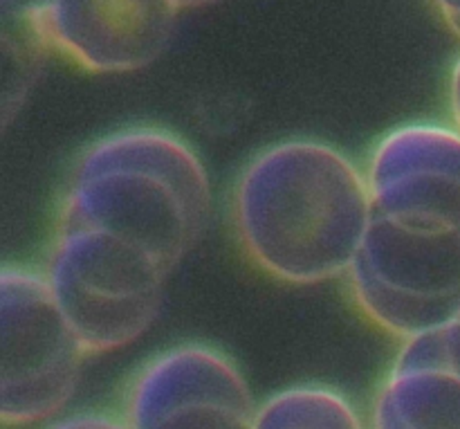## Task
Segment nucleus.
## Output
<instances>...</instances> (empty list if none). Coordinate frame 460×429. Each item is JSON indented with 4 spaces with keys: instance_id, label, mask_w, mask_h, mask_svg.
<instances>
[{
    "instance_id": "1",
    "label": "nucleus",
    "mask_w": 460,
    "mask_h": 429,
    "mask_svg": "<svg viewBox=\"0 0 460 429\" xmlns=\"http://www.w3.org/2000/svg\"><path fill=\"white\" fill-rule=\"evenodd\" d=\"M209 214L205 165L169 130H117L79 157L45 274L85 353H111L151 328Z\"/></svg>"
},
{
    "instance_id": "2",
    "label": "nucleus",
    "mask_w": 460,
    "mask_h": 429,
    "mask_svg": "<svg viewBox=\"0 0 460 429\" xmlns=\"http://www.w3.org/2000/svg\"><path fill=\"white\" fill-rule=\"evenodd\" d=\"M364 171L371 210L346 279L359 313L404 342L460 306V133L438 121L395 126Z\"/></svg>"
},
{
    "instance_id": "3",
    "label": "nucleus",
    "mask_w": 460,
    "mask_h": 429,
    "mask_svg": "<svg viewBox=\"0 0 460 429\" xmlns=\"http://www.w3.org/2000/svg\"><path fill=\"white\" fill-rule=\"evenodd\" d=\"M367 171L317 139H286L252 157L232 196L238 246L290 286L346 277L368 225Z\"/></svg>"
},
{
    "instance_id": "4",
    "label": "nucleus",
    "mask_w": 460,
    "mask_h": 429,
    "mask_svg": "<svg viewBox=\"0 0 460 429\" xmlns=\"http://www.w3.org/2000/svg\"><path fill=\"white\" fill-rule=\"evenodd\" d=\"M90 358L48 274L0 273V421L27 427L57 416Z\"/></svg>"
},
{
    "instance_id": "5",
    "label": "nucleus",
    "mask_w": 460,
    "mask_h": 429,
    "mask_svg": "<svg viewBox=\"0 0 460 429\" xmlns=\"http://www.w3.org/2000/svg\"><path fill=\"white\" fill-rule=\"evenodd\" d=\"M250 385L229 355L180 344L148 360L128 387V429H254Z\"/></svg>"
},
{
    "instance_id": "6",
    "label": "nucleus",
    "mask_w": 460,
    "mask_h": 429,
    "mask_svg": "<svg viewBox=\"0 0 460 429\" xmlns=\"http://www.w3.org/2000/svg\"><path fill=\"white\" fill-rule=\"evenodd\" d=\"M178 13L169 0H48L22 16L48 52L85 72L117 75L155 61Z\"/></svg>"
},
{
    "instance_id": "7",
    "label": "nucleus",
    "mask_w": 460,
    "mask_h": 429,
    "mask_svg": "<svg viewBox=\"0 0 460 429\" xmlns=\"http://www.w3.org/2000/svg\"><path fill=\"white\" fill-rule=\"evenodd\" d=\"M368 429H460V373L438 328L402 342L377 389Z\"/></svg>"
},
{
    "instance_id": "8",
    "label": "nucleus",
    "mask_w": 460,
    "mask_h": 429,
    "mask_svg": "<svg viewBox=\"0 0 460 429\" xmlns=\"http://www.w3.org/2000/svg\"><path fill=\"white\" fill-rule=\"evenodd\" d=\"M254 429H368L341 391L326 385H296L277 391L256 407Z\"/></svg>"
},
{
    "instance_id": "9",
    "label": "nucleus",
    "mask_w": 460,
    "mask_h": 429,
    "mask_svg": "<svg viewBox=\"0 0 460 429\" xmlns=\"http://www.w3.org/2000/svg\"><path fill=\"white\" fill-rule=\"evenodd\" d=\"M48 48L22 13L3 12V124L30 93Z\"/></svg>"
},
{
    "instance_id": "10",
    "label": "nucleus",
    "mask_w": 460,
    "mask_h": 429,
    "mask_svg": "<svg viewBox=\"0 0 460 429\" xmlns=\"http://www.w3.org/2000/svg\"><path fill=\"white\" fill-rule=\"evenodd\" d=\"M45 429H128V425H126L124 418L111 416V414L85 412L61 418V421L52 423V425Z\"/></svg>"
},
{
    "instance_id": "11",
    "label": "nucleus",
    "mask_w": 460,
    "mask_h": 429,
    "mask_svg": "<svg viewBox=\"0 0 460 429\" xmlns=\"http://www.w3.org/2000/svg\"><path fill=\"white\" fill-rule=\"evenodd\" d=\"M440 333H443L445 353H447L452 367L460 373V306L456 313L440 326Z\"/></svg>"
},
{
    "instance_id": "12",
    "label": "nucleus",
    "mask_w": 460,
    "mask_h": 429,
    "mask_svg": "<svg viewBox=\"0 0 460 429\" xmlns=\"http://www.w3.org/2000/svg\"><path fill=\"white\" fill-rule=\"evenodd\" d=\"M438 16L443 18L445 25L460 39V0H429Z\"/></svg>"
},
{
    "instance_id": "13",
    "label": "nucleus",
    "mask_w": 460,
    "mask_h": 429,
    "mask_svg": "<svg viewBox=\"0 0 460 429\" xmlns=\"http://www.w3.org/2000/svg\"><path fill=\"white\" fill-rule=\"evenodd\" d=\"M449 111H452V126L460 133V57L449 75Z\"/></svg>"
},
{
    "instance_id": "14",
    "label": "nucleus",
    "mask_w": 460,
    "mask_h": 429,
    "mask_svg": "<svg viewBox=\"0 0 460 429\" xmlns=\"http://www.w3.org/2000/svg\"><path fill=\"white\" fill-rule=\"evenodd\" d=\"M169 3H173L175 7L182 12V9H193V7H205V4H211V3H218V0H169Z\"/></svg>"
}]
</instances>
